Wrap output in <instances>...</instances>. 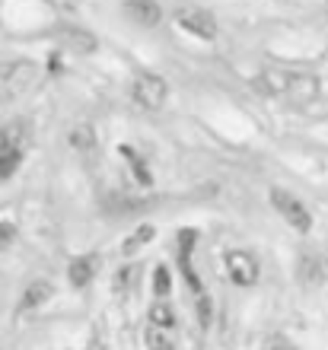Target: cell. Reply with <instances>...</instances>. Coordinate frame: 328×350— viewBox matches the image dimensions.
I'll return each mask as SVG.
<instances>
[{"mask_svg":"<svg viewBox=\"0 0 328 350\" xmlns=\"http://www.w3.org/2000/svg\"><path fill=\"white\" fill-rule=\"evenodd\" d=\"M258 92L274 96V99H290V102H310L319 96V80L312 74L300 70H281V67H264L262 74L252 80Z\"/></svg>","mask_w":328,"mask_h":350,"instance_id":"obj_1","label":"cell"},{"mask_svg":"<svg viewBox=\"0 0 328 350\" xmlns=\"http://www.w3.org/2000/svg\"><path fill=\"white\" fill-rule=\"evenodd\" d=\"M271 207L287 220V226H293V230L303 232V236L312 230V213L297 194L283 191V188H271Z\"/></svg>","mask_w":328,"mask_h":350,"instance_id":"obj_2","label":"cell"},{"mask_svg":"<svg viewBox=\"0 0 328 350\" xmlns=\"http://www.w3.org/2000/svg\"><path fill=\"white\" fill-rule=\"evenodd\" d=\"M131 99L147 111H160L169 99V83L160 74H137L131 83Z\"/></svg>","mask_w":328,"mask_h":350,"instance_id":"obj_3","label":"cell"},{"mask_svg":"<svg viewBox=\"0 0 328 350\" xmlns=\"http://www.w3.org/2000/svg\"><path fill=\"white\" fill-rule=\"evenodd\" d=\"M175 23H179V29H185L188 36L201 38V42H214L220 36V26H217V19H214V13H207V10H201V7H179L175 10Z\"/></svg>","mask_w":328,"mask_h":350,"instance_id":"obj_4","label":"cell"},{"mask_svg":"<svg viewBox=\"0 0 328 350\" xmlns=\"http://www.w3.org/2000/svg\"><path fill=\"white\" fill-rule=\"evenodd\" d=\"M223 267H227V277L236 286H255L258 277H262V265L252 252L246 249H233L223 255Z\"/></svg>","mask_w":328,"mask_h":350,"instance_id":"obj_5","label":"cell"},{"mask_svg":"<svg viewBox=\"0 0 328 350\" xmlns=\"http://www.w3.org/2000/svg\"><path fill=\"white\" fill-rule=\"evenodd\" d=\"M194 245H198V230H182L179 232V267H182V277L188 290L194 296L204 293V284H201L198 271H194Z\"/></svg>","mask_w":328,"mask_h":350,"instance_id":"obj_6","label":"cell"},{"mask_svg":"<svg viewBox=\"0 0 328 350\" xmlns=\"http://www.w3.org/2000/svg\"><path fill=\"white\" fill-rule=\"evenodd\" d=\"M23 166V134L16 128H7V137L0 144V182H7Z\"/></svg>","mask_w":328,"mask_h":350,"instance_id":"obj_7","label":"cell"},{"mask_svg":"<svg viewBox=\"0 0 328 350\" xmlns=\"http://www.w3.org/2000/svg\"><path fill=\"white\" fill-rule=\"evenodd\" d=\"M125 16L131 23H137V26L153 29L163 23V7L156 0H125Z\"/></svg>","mask_w":328,"mask_h":350,"instance_id":"obj_8","label":"cell"},{"mask_svg":"<svg viewBox=\"0 0 328 350\" xmlns=\"http://www.w3.org/2000/svg\"><path fill=\"white\" fill-rule=\"evenodd\" d=\"M96 271H99L96 255H80V258H73L71 265H67V280H71V286H77V290H80V286L92 284Z\"/></svg>","mask_w":328,"mask_h":350,"instance_id":"obj_9","label":"cell"},{"mask_svg":"<svg viewBox=\"0 0 328 350\" xmlns=\"http://www.w3.org/2000/svg\"><path fill=\"white\" fill-rule=\"evenodd\" d=\"M118 153L125 157V163H128L131 175H134V182H137V185H144V188H150V185H153V172L147 169L144 157H140V153H137L134 147H128V144H121Z\"/></svg>","mask_w":328,"mask_h":350,"instance_id":"obj_10","label":"cell"},{"mask_svg":"<svg viewBox=\"0 0 328 350\" xmlns=\"http://www.w3.org/2000/svg\"><path fill=\"white\" fill-rule=\"evenodd\" d=\"M48 296H51V286L45 284V280H36V284L26 286V293H23V299H19V309H42V306L48 303Z\"/></svg>","mask_w":328,"mask_h":350,"instance_id":"obj_11","label":"cell"},{"mask_svg":"<svg viewBox=\"0 0 328 350\" xmlns=\"http://www.w3.org/2000/svg\"><path fill=\"white\" fill-rule=\"evenodd\" d=\"M61 36L67 38V45L73 48V51H96V36L92 32H86V29H71V26H64L61 29Z\"/></svg>","mask_w":328,"mask_h":350,"instance_id":"obj_12","label":"cell"},{"mask_svg":"<svg viewBox=\"0 0 328 350\" xmlns=\"http://www.w3.org/2000/svg\"><path fill=\"white\" fill-rule=\"evenodd\" d=\"M71 147L77 150V153H86V157H90L92 150H96V131H92V124H77V128L71 131Z\"/></svg>","mask_w":328,"mask_h":350,"instance_id":"obj_13","label":"cell"},{"mask_svg":"<svg viewBox=\"0 0 328 350\" xmlns=\"http://www.w3.org/2000/svg\"><path fill=\"white\" fill-rule=\"evenodd\" d=\"M150 325H153V328H163V332H173V328H175L173 306H169V303H160V299H156V303L150 306Z\"/></svg>","mask_w":328,"mask_h":350,"instance_id":"obj_14","label":"cell"},{"mask_svg":"<svg viewBox=\"0 0 328 350\" xmlns=\"http://www.w3.org/2000/svg\"><path fill=\"white\" fill-rule=\"evenodd\" d=\"M153 226H150V223H144V226H137V232H134V236H128V239H125V245H121V252H125V255H128V258H131V255H134V252H140V249H144V245H147V242H150V239H153Z\"/></svg>","mask_w":328,"mask_h":350,"instance_id":"obj_15","label":"cell"},{"mask_svg":"<svg viewBox=\"0 0 328 350\" xmlns=\"http://www.w3.org/2000/svg\"><path fill=\"white\" fill-rule=\"evenodd\" d=\"M194 312H198V325L207 332L210 322H214V299H210V293L194 296Z\"/></svg>","mask_w":328,"mask_h":350,"instance_id":"obj_16","label":"cell"},{"mask_svg":"<svg viewBox=\"0 0 328 350\" xmlns=\"http://www.w3.org/2000/svg\"><path fill=\"white\" fill-rule=\"evenodd\" d=\"M144 341H147V347L150 350H175V344H173V338L163 332V328H147V334H144Z\"/></svg>","mask_w":328,"mask_h":350,"instance_id":"obj_17","label":"cell"},{"mask_svg":"<svg viewBox=\"0 0 328 350\" xmlns=\"http://www.w3.org/2000/svg\"><path fill=\"white\" fill-rule=\"evenodd\" d=\"M169 290H173V274H169V267L166 265H160L153 271V293H156V299H166Z\"/></svg>","mask_w":328,"mask_h":350,"instance_id":"obj_18","label":"cell"},{"mask_svg":"<svg viewBox=\"0 0 328 350\" xmlns=\"http://www.w3.org/2000/svg\"><path fill=\"white\" fill-rule=\"evenodd\" d=\"M300 274H303V280H306V284H319V277H322V265H319V258H312V255H303V261H300Z\"/></svg>","mask_w":328,"mask_h":350,"instance_id":"obj_19","label":"cell"},{"mask_svg":"<svg viewBox=\"0 0 328 350\" xmlns=\"http://www.w3.org/2000/svg\"><path fill=\"white\" fill-rule=\"evenodd\" d=\"M264 350H297V347H293L287 338H281V334H271V338H268V344H264Z\"/></svg>","mask_w":328,"mask_h":350,"instance_id":"obj_20","label":"cell"},{"mask_svg":"<svg viewBox=\"0 0 328 350\" xmlns=\"http://www.w3.org/2000/svg\"><path fill=\"white\" fill-rule=\"evenodd\" d=\"M16 239V226L13 223H0V245H10Z\"/></svg>","mask_w":328,"mask_h":350,"instance_id":"obj_21","label":"cell"},{"mask_svg":"<svg viewBox=\"0 0 328 350\" xmlns=\"http://www.w3.org/2000/svg\"><path fill=\"white\" fill-rule=\"evenodd\" d=\"M48 7L55 10H64V13H71V10H77V0H45Z\"/></svg>","mask_w":328,"mask_h":350,"instance_id":"obj_22","label":"cell"},{"mask_svg":"<svg viewBox=\"0 0 328 350\" xmlns=\"http://www.w3.org/2000/svg\"><path fill=\"white\" fill-rule=\"evenodd\" d=\"M131 277H137V271H134V267H125V271L118 274V290H125V286H128Z\"/></svg>","mask_w":328,"mask_h":350,"instance_id":"obj_23","label":"cell"},{"mask_svg":"<svg viewBox=\"0 0 328 350\" xmlns=\"http://www.w3.org/2000/svg\"><path fill=\"white\" fill-rule=\"evenodd\" d=\"M3 137H7V128H0V144H3Z\"/></svg>","mask_w":328,"mask_h":350,"instance_id":"obj_24","label":"cell"},{"mask_svg":"<svg viewBox=\"0 0 328 350\" xmlns=\"http://www.w3.org/2000/svg\"><path fill=\"white\" fill-rule=\"evenodd\" d=\"M325 271H328V261H325Z\"/></svg>","mask_w":328,"mask_h":350,"instance_id":"obj_25","label":"cell"},{"mask_svg":"<svg viewBox=\"0 0 328 350\" xmlns=\"http://www.w3.org/2000/svg\"><path fill=\"white\" fill-rule=\"evenodd\" d=\"M0 249H3V245H0Z\"/></svg>","mask_w":328,"mask_h":350,"instance_id":"obj_26","label":"cell"}]
</instances>
